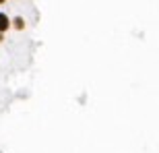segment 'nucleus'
I'll use <instances>...</instances> for the list:
<instances>
[{"label": "nucleus", "mask_w": 159, "mask_h": 153, "mask_svg": "<svg viewBox=\"0 0 159 153\" xmlns=\"http://www.w3.org/2000/svg\"><path fill=\"white\" fill-rule=\"evenodd\" d=\"M11 19H8V15H4V12H0V33H4V31H8V27H11Z\"/></svg>", "instance_id": "1"}, {"label": "nucleus", "mask_w": 159, "mask_h": 153, "mask_svg": "<svg viewBox=\"0 0 159 153\" xmlns=\"http://www.w3.org/2000/svg\"><path fill=\"white\" fill-rule=\"evenodd\" d=\"M12 27L19 31H23L25 29V19L23 17H17V19H12Z\"/></svg>", "instance_id": "2"}, {"label": "nucleus", "mask_w": 159, "mask_h": 153, "mask_svg": "<svg viewBox=\"0 0 159 153\" xmlns=\"http://www.w3.org/2000/svg\"><path fill=\"white\" fill-rule=\"evenodd\" d=\"M4 2H6V0H0V4H4Z\"/></svg>", "instance_id": "3"}, {"label": "nucleus", "mask_w": 159, "mask_h": 153, "mask_svg": "<svg viewBox=\"0 0 159 153\" xmlns=\"http://www.w3.org/2000/svg\"><path fill=\"white\" fill-rule=\"evenodd\" d=\"M0 41H2V33H0Z\"/></svg>", "instance_id": "4"}]
</instances>
